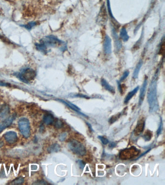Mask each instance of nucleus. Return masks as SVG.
Returning <instances> with one entry per match:
<instances>
[{"instance_id":"6","label":"nucleus","mask_w":165,"mask_h":185,"mask_svg":"<svg viewBox=\"0 0 165 185\" xmlns=\"http://www.w3.org/2000/svg\"><path fill=\"white\" fill-rule=\"evenodd\" d=\"M16 118V115L13 114V115L8 117L4 121L0 123V132H2L5 128L9 127Z\"/></svg>"},{"instance_id":"19","label":"nucleus","mask_w":165,"mask_h":185,"mask_svg":"<svg viewBox=\"0 0 165 185\" xmlns=\"http://www.w3.org/2000/svg\"><path fill=\"white\" fill-rule=\"evenodd\" d=\"M120 36L124 42H127L128 40L129 37L125 28H123L120 31Z\"/></svg>"},{"instance_id":"9","label":"nucleus","mask_w":165,"mask_h":185,"mask_svg":"<svg viewBox=\"0 0 165 185\" xmlns=\"http://www.w3.org/2000/svg\"><path fill=\"white\" fill-rule=\"evenodd\" d=\"M104 51L105 53L107 55H109L112 52V44H111V40L110 38L107 35H106L104 41Z\"/></svg>"},{"instance_id":"29","label":"nucleus","mask_w":165,"mask_h":185,"mask_svg":"<svg viewBox=\"0 0 165 185\" xmlns=\"http://www.w3.org/2000/svg\"><path fill=\"white\" fill-rule=\"evenodd\" d=\"M66 136H67V134L66 133H62L59 136L60 140L61 141H64L66 140Z\"/></svg>"},{"instance_id":"28","label":"nucleus","mask_w":165,"mask_h":185,"mask_svg":"<svg viewBox=\"0 0 165 185\" xmlns=\"http://www.w3.org/2000/svg\"><path fill=\"white\" fill-rule=\"evenodd\" d=\"M164 52H165V42H164V41H163V42H162L160 49V54L163 55L164 54Z\"/></svg>"},{"instance_id":"11","label":"nucleus","mask_w":165,"mask_h":185,"mask_svg":"<svg viewBox=\"0 0 165 185\" xmlns=\"http://www.w3.org/2000/svg\"><path fill=\"white\" fill-rule=\"evenodd\" d=\"M145 127V121L142 120H140L138 121L137 124V126L136 127L135 129H134V134L136 136H138L142 133L144 130Z\"/></svg>"},{"instance_id":"10","label":"nucleus","mask_w":165,"mask_h":185,"mask_svg":"<svg viewBox=\"0 0 165 185\" xmlns=\"http://www.w3.org/2000/svg\"><path fill=\"white\" fill-rule=\"evenodd\" d=\"M147 85V78H146L144 80L142 86L141 87L140 92V99H139V105H141L143 101L144 100L145 96Z\"/></svg>"},{"instance_id":"18","label":"nucleus","mask_w":165,"mask_h":185,"mask_svg":"<svg viewBox=\"0 0 165 185\" xmlns=\"http://www.w3.org/2000/svg\"><path fill=\"white\" fill-rule=\"evenodd\" d=\"M113 34L114 36V42L115 44V46L116 47L118 50H119L121 48V43H120V41L119 40V39L118 38V36L116 34V32L113 30Z\"/></svg>"},{"instance_id":"7","label":"nucleus","mask_w":165,"mask_h":185,"mask_svg":"<svg viewBox=\"0 0 165 185\" xmlns=\"http://www.w3.org/2000/svg\"><path fill=\"white\" fill-rule=\"evenodd\" d=\"M5 138L6 142L10 144H13L15 143L18 140V136L16 132L10 131L5 133Z\"/></svg>"},{"instance_id":"22","label":"nucleus","mask_w":165,"mask_h":185,"mask_svg":"<svg viewBox=\"0 0 165 185\" xmlns=\"http://www.w3.org/2000/svg\"><path fill=\"white\" fill-rule=\"evenodd\" d=\"M121 115V113H118V114H116L115 115H114L112 117H111L110 120H109V123H110V124H112L113 123H114L115 121L118 120V119L120 117Z\"/></svg>"},{"instance_id":"37","label":"nucleus","mask_w":165,"mask_h":185,"mask_svg":"<svg viewBox=\"0 0 165 185\" xmlns=\"http://www.w3.org/2000/svg\"><path fill=\"white\" fill-rule=\"evenodd\" d=\"M3 145V142L2 140L0 139V148Z\"/></svg>"},{"instance_id":"24","label":"nucleus","mask_w":165,"mask_h":185,"mask_svg":"<svg viewBox=\"0 0 165 185\" xmlns=\"http://www.w3.org/2000/svg\"><path fill=\"white\" fill-rule=\"evenodd\" d=\"M162 129H163V121H162V119L161 118L160 125H159V127H158V129H157V132H156L157 136H158L159 135H160L161 132H162Z\"/></svg>"},{"instance_id":"16","label":"nucleus","mask_w":165,"mask_h":185,"mask_svg":"<svg viewBox=\"0 0 165 185\" xmlns=\"http://www.w3.org/2000/svg\"><path fill=\"white\" fill-rule=\"evenodd\" d=\"M138 88H139L138 87H137L133 90L131 92H129L128 94V95H127L125 99V104H127L129 101L132 98L133 96H134V95L137 93V92L138 91Z\"/></svg>"},{"instance_id":"25","label":"nucleus","mask_w":165,"mask_h":185,"mask_svg":"<svg viewBox=\"0 0 165 185\" xmlns=\"http://www.w3.org/2000/svg\"><path fill=\"white\" fill-rule=\"evenodd\" d=\"M98 138L101 140V142L104 145H107V144L109 143V141L108 139H107L106 138H105L104 136H98Z\"/></svg>"},{"instance_id":"13","label":"nucleus","mask_w":165,"mask_h":185,"mask_svg":"<svg viewBox=\"0 0 165 185\" xmlns=\"http://www.w3.org/2000/svg\"><path fill=\"white\" fill-rule=\"evenodd\" d=\"M61 102L63 103L64 104H65L68 107H69L70 108H71L72 110H74V111H76V112L78 113L79 114H80L81 115H82L83 116H84L85 117H87L86 116V115L82 113L80 111V109L76 106L74 104H72L71 103L69 102H66V101L63 100H61V99H60L59 100Z\"/></svg>"},{"instance_id":"34","label":"nucleus","mask_w":165,"mask_h":185,"mask_svg":"<svg viewBox=\"0 0 165 185\" xmlns=\"http://www.w3.org/2000/svg\"><path fill=\"white\" fill-rule=\"evenodd\" d=\"M86 124L87 125H88V127H89V129L91 131V132H92L93 131V130H92V126L89 123H86Z\"/></svg>"},{"instance_id":"14","label":"nucleus","mask_w":165,"mask_h":185,"mask_svg":"<svg viewBox=\"0 0 165 185\" xmlns=\"http://www.w3.org/2000/svg\"><path fill=\"white\" fill-rule=\"evenodd\" d=\"M54 121L53 116L50 113L45 114L43 117V121L46 125H51Z\"/></svg>"},{"instance_id":"8","label":"nucleus","mask_w":165,"mask_h":185,"mask_svg":"<svg viewBox=\"0 0 165 185\" xmlns=\"http://www.w3.org/2000/svg\"><path fill=\"white\" fill-rule=\"evenodd\" d=\"M107 16L106 12V9L105 7L101 8V11L100 12L99 15L98 16V21L99 24L104 25L106 24L107 21Z\"/></svg>"},{"instance_id":"2","label":"nucleus","mask_w":165,"mask_h":185,"mask_svg":"<svg viewBox=\"0 0 165 185\" xmlns=\"http://www.w3.org/2000/svg\"><path fill=\"white\" fill-rule=\"evenodd\" d=\"M68 148L75 154L83 156L86 154L85 146L78 141L72 139L68 144Z\"/></svg>"},{"instance_id":"35","label":"nucleus","mask_w":165,"mask_h":185,"mask_svg":"<svg viewBox=\"0 0 165 185\" xmlns=\"http://www.w3.org/2000/svg\"><path fill=\"white\" fill-rule=\"evenodd\" d=\"M151 150V149H149V150H148L147 151H146V152H145L144 153H143L142 155H141L140 156V157H138V158L137 159V160H138V159H140V157H142V156H143L145 154H147L149 151H150V150Z\"/></svg>"},{"instance_id":"3","label":"nucleus","mask_w":165,"mask_h":185,"mask_svg":"<svg viewBox=\"0 0 165 185\" xmlns=\"http://www.w3.org/2000/svg\"><path fill=\"white\" fill-rule=\"evenodd\" d=\"M18 126L19 130L24 138H28L31 135V128L28 119L23 118L18 121Z\"/></svg>"},{"instance_id":"27","label":"nucleus","mask_w":165,"mask_h":185,"mask_svg":"<svg viewBox=\"0 0 165 185\" xmlns=\"http://www.w3.org/2000/svg\"><path fill=\"white\" fill-rule=\"evenodd\" d=\"M77 164L80 169L83 170L85 166V163L81 160H78L77 161Z\"/></svg>"},{"instance_id":"36","label":"nucleus","mask_w":165,"mask_h":185,"mask_svg":"<svg viewBox=\"0 0 165 185\" xmlns=\"http://www.w3.org/2000/svg\"><path fill=\"white\" fill-rule=\"evenodd\" d=\"M7 84L3 83V81H0V85L1 86H6Z\"/></svg>"},{"instance_id":"20","label":"nucleus","mask_w":165,"mask_h":185,"mask_svg":"<svg viewBox=\"0 0 165 185\" xmlns=\"http://www.w3.org/2000/svg\"><path fill=\"white\" fill-rule=\"evenodd\" d=\"M142 64V61H140V62L138 63V65H137V67L136 68L135 70H134V73H133V78L134 79L137 78L138 76V73L140 71V69L141 68V66Z\"/></svg>"},{"instance_id":"33","label":"nucleus","mask_w":165,"mask_h":185,"mask_svg":"<svg viewBox=\"0 0 165 185\" xmlns=\"http://www.w3.org/2000/svg\"><path fill=\"white\" fill-rule=\"evenodd\" d=\"M116 145H117V144H116V143H115V142H110V144H109V147L110 148H114V147H116Z\"/></svg>"},{"instance_id":"15","label":"nucleus","mask_w":165,"mask_h":185,"mask_svg":"<svg viewBox=\"0 0 165 185\" xmlns=\"http://www.w3.org/2000/svg\"><path fill=\"white\" fill-rule=\"evenodd\" d=\"M101 83L102 86L105 88V89H106L107 90L109 91V92L112 93H115L114 89L113 88L112 86H110V85H109V83H107L106 80L104 79H102L101 81Z\"/></svg>"},{"instance_id":"31","label":"nucleus","mask_w":165,"mask_h":185,"mask_svg":"<svg viewBox=\"0 0 165 185\" xmlns=\"http://www.w3.org/2000/svg\"><path fill=\"white\" fill-rule=\"evenodd\" d=\"M35 25V23H29V24H28L27 25H26L25 27L26 28H28V29H30V28H31L33 26H34Z\"/></svg>"},{"instance_id":"12","label":"nucleus","mask_w":165,"mask_h":185,"mask_svg":"<svg viewBox=\"0 0 165 185\" xmlns=\"http://www.w3.org/2000/svg\"><path fill=\"white\" fill-rule=\"evenodd\" d=\"M10 113V109L8 106L3 104L0 108V117L1 118H5L8 117Z\"/></svg>"},{"instance_id":"4","label":"nucleus","mask_w":165,"mask_h":185,"mask_svg":"<svg viewBox=\"0 0 165 185\" xmlns=\"http://www.w3.org/2000/svg\"><path fill=\"white\" fill-rule=\"evenodd\" d=\"M140 152V150L135 147L132 146L120 151L119 154V157L122 160H129L137 156Z\"/></svg>"},{"instance_id":"23","label":"nucleus","mask_w":165,"mask_h":185,"mask_svg":"<svg viewBox=\"0 0 165 185\" xmlns=\"http://www.w3.org/2000/svg\"><path fill=\"white\" fill-rule=\"evenodd\" d=\"M24 182V179L23 178H18L15 180H14L12 182V184L18 185V184H21Z\"/></svg>"},{"instance_id":"5","label":"nucleus","mask_w":165,"mask_h":185,"mask_svg":"<svg viewBox=\"0 0 165 185\" xmlns=\"http://www.w3.org/2000/svg\"><path fill=\"white\" fill-rule=\"evenodd\" d=\"M36 71L31 68H26L18 74V77L23 81L29 83L36 77Z\"/></svg>"},{"instance_id":"1","label":"nucleus","mask_w":165,"mask_h":185,"mask_svg":"<svg viewBox=\"0 0 165 185\" xmlns=\"http://www.w3.org/2000/svg\"><path fill=\"white\" fill-rule=\"evenodd\" d=\"M156 78H153L149 86L147 94L148 102L149 106V112H156L159 110V105L158 103L156 91Z\"/></svg>"},{"instance_id":"21","label":"nucleus","mask_w":165,"mask_h":185,"mask_svg":"<svg viewBox=\"0 0 165 185\" xmlns=\"http://www.w3.org/2000/svg\"><path fill=\"white\" fill-rule=\"evenodd\" d=\"M152 132L151 131L147 130L143 136V138L146 141L150 140L152 138Z\"/></svg>"},{"instance_id":"17","label":"nucleus","mask_w":165,"mask_h":185,"mask_svg":"<svg viewBox=\"0 0 165 185\" xmlns=\"http://www.w3.org/2000/svg\"><path fill=\"white\" fill-rule=\"evenodd\" d=\"M60 146L58 144H54L48 148V151L49 153L56 152L60 150Z\"/></svg>"},{"instance_id":"32","label":"nucleus","mask_w":165,"mask_h":185,"mask_svg":"<svg viewBox=\"0 0 165 185\" xmlns=\"http://www.w3.org/2000/svg\"><path fill=\"white\" fill-rule=\"evenodd\" d=\"M107 7H108L107 8H108V10H109V13H110V16H112V18H113V16L112 15V12H111V10H110V3L109 0L107 1Z\"/></svg>"},{"instance_id":"26","label":"nucleus","mask_w":165,"mask_h":185,"mask_svg":"<svg viewBox=\"0 0 165 185\" xmlns=\"http://www.w3.org/2000/svg\"><path fill=\"white\" fill-rule=\"evenodd\" d=\"M63 123L61 121V120H58L55 122V126L57 128H60L63 126Z\"/></svg>"},{"instance_id":"30","label":"nucleus","mask_w":165,"mask_h":185,"mask_svg":"<svg viewBox=\"0 0 165 185\" xmlns=\"http://www.w3.org/2000/svg\"><path fill=\"white\" fill-rule=\"evenodd\" d=\"M128 75H129V72L128 71H125V73H123V75L122 76V77H121L120 81H123V80H125V79L127 78V76H128Z\"/></svg>"}]
</instances>
